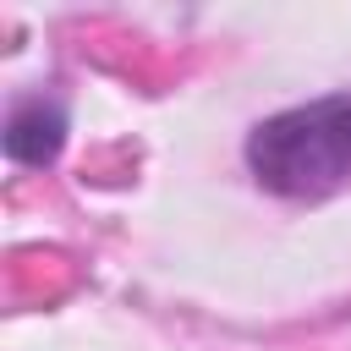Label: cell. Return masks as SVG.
<instances>
[{"mask_svg": "<svg viewBox=\"0 0 351 351\" xmlns=\"http://www.w3.org/2000/svg\"><path fill=\"white\" fill-rule=\"evenodd\" d=\"M247 170L285 203H318L351 186V93L307 99L247 132Z\"/></svg>", "mask_w": 351, "mask_h": 351, "instance_id": "obj_1", "label": "cell"}, {"mask_svg": "<svg viewBox=\"0 0 351 351\" xmlns=\"http://www.w3.org/2000/svg\"><path fill=\"white\" fill-rule=\"evenodd\" d=\"M0 143H5V159H11V165H22V170H49V165L60 159V148H66V110H60L55 99H44V93H27V99L11 104Z\"/></svg>", "mask_w": 351, "mask_h": 351, "instance_id": "obj_2", "label": "cell"}]
</instances>
